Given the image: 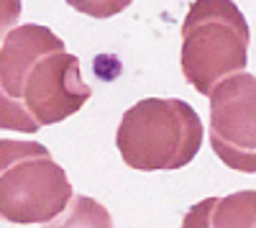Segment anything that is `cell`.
Masks as SVG:
<instances>
[{
	"label": "cell",
	"mask_w": 256,
	"mask_h": 228,
	"mask_svg": "<svg viewBox=\"0 0 256 228\" xmlns=\"http://www.w3.org/2000/svg\"><path fill=\"white\" fill-rule=\"evenodd\" d=\"M80 59L46 26L24 24L0 46V128L36 134L67 120L90 100Z\"/></svg>",
	"instance_id": "cell-1"
},
{
	"label": "cell",
	"mask_w": 256,
	"mask_h": 228,
	"mask_svg": "<svg viewBox=\"0 0 256 228\" xmlns=\"http://www.w3.org/2000/svg\"><path fill=\"white\" fill-rule=\"evenodd\" d=\"M116 146L131 170H182L202 146V123L184 100L146 98L123 113Z\"/></svg>",
	"instance_id": "cell-3"
},
{
	"label": "cell",
	"mask_w": 256,
	"mask_h": 228,
	"mask_svg": "<svg viewBox=\"0 0 256 228\" xmlns=\"http://www.w3.org/2000/svg\"><path fill=\"white\" fill-rule=\"evenodd\" d=\"M80 200V198H77ZM74 200L72 182L38 141L0 138V220L46 226L64 218Z\"/></svg>",
	"instance_id": "cell-2"
},
{
	"label": "cell",
	"mask_w": 256,
	"mask_h": 228,
	"mask_svg": "<svg viewBox=\"0 0 256 228\" xmlns=\"http://www.w3.org/2000/svg\"><path fill=\"white\" fill-rule=\"evenodd\" d=\"M248 41V24L233 0H195L182 24L180 64L184 80L210 98L218 82L246 67Z\"/></svg>",
	"instance_id": "cell-4"
},
{
	"label": "cell",
	"mask_w": 256,
	"mask_h": 228,
	"mask_svg": "<svg viewBox=\"0 0 256 228\" xmlns=\"http://www.w3.org/2000/svg\"><path fill=\"white\" fill-rule=\"evenodd\" d=\"M24 3L20 0H0V38H6L10 28H16Z\"/></svg>",
	"instance_id": "cell-8"
},
{
	"label": "cell",
	"mask_w": 256,
	"mask_h": 228,
	"mask_svg": "<svg viewBox=\"0 0 256 228\" xmlns=\"http://www.w3.org/2000/svg\"><path fill=\"white\" fill-rule=\"evenodd\" d=\"M184 228H241L256 226V190L233 192L228 198H208L192 208L184 220Z\"/></svg>",
	"instance_id": "cell-6"
},
{
	"label": "cell",
	"mask_w": 256,
	"mask_h": 228,
	"mask_svg": "<svg viewBox=\"0 0 256 228\" xmlns=\"http://www.w3.org/2000/svg\"><path fill=\"white\" fill-rule=\"evenodd\" d=\"M210 146L228 170L256 174V77L236 72L210 92Z\"/></svg>",
	"instance_id": "cell-5"
},
{
	"label": "cell",
	"mask_w": 256,
	"mask_h": 228,
	"mask_svg": "<svg viewBox=\"0 0 256 228\" xmlns=\"http://www.w3.org/2000/svg\"><path fill=\"white\" fill-rule=\"evenodd\" d=\"M134 0H67V6L90 18H113L123 13Z\"/></svg>",
	"instance_id": "cell-7"
}]
</instances>
